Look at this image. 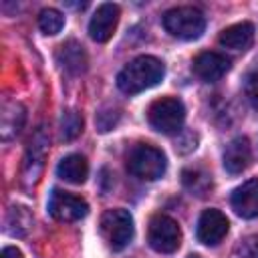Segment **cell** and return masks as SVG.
Returning a JSON list of instances; mask_svg holds the SVG:
<instances>
[{
    "label": "cell",
    "mask_w": 258,
    "mask_h": 258,
    "mask_svg": "<svg viewBox=\"0 0 258 258\" xmlns=\"http://www.w3.org/2000/svg\"><path fill=\"white\" fill-rule=\"evenodd\" d=\"M191 69L202 81L214 83V81H220L230 71V58L226 54H220V52H214V50H206V52H200L194 58Z\"/></svg>",
    "instance_id": "cell-11"
},
{
    "label": "cell",
    "mask_w": 258,
    "mask_h": 258,
    "mask_svg": "<svg viewBox=\"0 0 258 258\" xmlns=\"http://www.w3.org/2000/svg\"><path fill=\"white\" fill-rule=\"evenodd\" d=\"M165 30L181 40H196L206 28V16L196 6H175L163 14Z\"/></svg>",
    "instance_id": "cell-3"
},
{
    "label": "cell",
    "mask_w": 258,
    "mask_h": 258,
    "mask_svg": "<svg viewBox=\"0 0 258 258\" xmlns=\"http://www.w3.org/2000/svg\"><path fill=\"white\" fill-rule=\"evenodd\" d=\"M119 16H121V8L117 4L113 2L101 4L89 20V36L95 42H107L117 30Z\"/></svg>",
    "instance_id": "cell-10"
},
{
    "label": "cell",
    "mask_w": 258,
    "mask_h": 258,
    "mask_svg": "<svg viewBox=\"0 0 258 258\" xmlns=\"http://www.w3.org/2000/svg\"><path fill=\"white\" fill-rule=\"evenodd\" d=\"M181 181H183V185H185L191 194H196V196H200V198L206 196V194L210 191V187H212V177H210V173L204 171V169H200V167H187V169H183Z\"/></svg>",
    "instance_id": "cell-19"
},
{
    "label": "cell",
    "mask_w": 258,
    "mask_h": 258,
    "mask_svg": "<svg viewBox=\"0 0 258 258\" xmlns=\"http://www.w3.org/2000/svg\"><path fill=\"white\" fill-rule=\"evenodd\" d=\"M230 204H232V210L240 218H246V220L258 218V177L248 179L242 185H238L232 191Z\"/></svg>",
    "instance_id": "cell-13"
},
{
    "label": "cell",
    "mask_w": 258,
    "mask_h": 258,
    "mask_svg": "<svg viewBox=\"0 0 258 258\" xmlns=\"http://www.w3.org/2000/svg\"><path fill=\"white\" fill-rule=\"evenodd\" d=\"M26 123V109L18 101H4L0 109V137L2 141H10L20 135Z\"/></svg>",
    "instance_id": "cell-14"
},
{
    "label": "cell",
    "mask_w": 258,
    "mask_h": 258,
    "mask_svg": "<svg viewBox=\"0 0 258 258\" xmlns=\"http://www.w3.org/2000/svg\"><path fill=\"white\" fill-rule=\"evenodd\" d=\"M101 234L107 238L113 252H121L133 240V218L127 210L115 208L101 216Z\"/></svg>",
    "instance_id": "cell-6"
},
{
    "label": "cell",
    "mask_w": 258,
    "mask_h": 258,
    "mask_svg": "<svg viewBox=\"0 0 258 258\" xmlns=\"http://www.w3.org/2000/svg\"><path fill=\"white\" fill-rule=\"evenodd\" d=\"M56 58H58V64L71 73V75H81L87 71V64H89V58H87V52L85 48L77 42V40H67L58 46V52H56Z\"/></svg>",
    "instance_id": "cell-16"
},
{
    "label": "cell",
    "mask_w": 258,
    "mask_h": 258,
    "mask_svg": "<svg viewBox=\"0 0 258 258\" xmlns=\"http://www.w3.org/2000/svg\"><path fill=\"white\" fill-rule=\"evenodd\" d=\"M147 121L155 131L173 135L183 127L185 107L177 97H161L149 105Z\"/></svg>",
    "instance_id": "cell-4"
},
{
    "label": "cell",
    "mask_w": 258,
    "mask_h": 258,
    "mask_svg": "<svg viewBox=\"0 0 258 258\" xmlns=\"http://www.w3.org/2000/svg\"><path fill=\"white\" fill-rule=\"evenodd\" d=\"M147 242L159 254H173L181 246V228L173 218L165 214H155L149 220Z\"/></svg>",
    "instance_id": "cell-7"
},
{
    "label": "cell",
    "mask_w": 258,
    "mask_h": 258,
    "mask_svg": "<svg viewBox=\"0 0 258 258\" xmlns=\"http://www.w3.org/2000/svg\"><path fill=\"white\" fill-rule=\"evenodd\" d=\"M165 77V67L159 58L141 54L129 60L117 75V87L127 95H137L161 83Z\"/></svg>",
    "instance_id": "cell-1"
},
{
    "label": "cell",
    "mask_w": 258,
    "mask_h": 258,
    "mask_svg": "<svg viewBox=\"0 0 258 258\" xmlns=\"http://www.w3.org/2000/svg\"><path fill=\"white\" fill-rule=\"evenodd\" d=\"M167 161L161 149L149 143H139L127 153V169L133 177L143 181L159 179L165 173Z\"/></svg>",
    "instance_id": "cell-2"
},
{
    "label": "cell",
    "mask_w": 258,
    "mask_h": 258,
    "mask_svg": "<svg viewBox=\"0 0 258 258\" xmlns=\"http://www.w3.org/2000/svg\"><path fill=\"white\" fill-rule=\"evenodd\" d=\"M234 258H258V234L244 238L234 252Z\"/></svg>",
    "instance_id": "cell-22"
},
{
    "label": "cell",
    "mask_w": 258,
    "mask_h": 258,
    "mask_svg": "<svg viewBox=\"0 0 258 258\" xmlns=\"http://www.w3.org/2000/svg\"><path fill=\"white\" fill-rule=\"evenodd\" d=\"M117 121H119V113H117V111H105V109H103V111L97 115V127H99V131H109V129H113Z\"/></svg>",
    "instance_id": "cell-24"
},
{
    "label": "cell",
    "mask_w": 258,
    "mask_h": 258,
    "mask_svg": "<svg viewBox=\"0 0 258 258\" xmlns=\"http://www.w3.org/2000/svg\"><path fill=\"white\" fill-rule=\"evenodd\" d=\"M56 173H58L60 179H64L69 183H75V185H81L89 175V163L81 153H71V155L60 159V163L56 167Z\"/></svg>",
    "instance_id": "cell-17"
},
{
    "label": "cell",
    "mask_w": 258,
    "mask_h": 258,
    "mask_svg": "<svg viewBox=\"0 0 258 258\" xmlns=\"http://www.w3.org/2000/svg\"><path fill=\"white\" fill-rule=\"evenodd\" d=\"M187 258H200V256H198V254H191V256H187Z\"/></svg>",
    "instance_id": "cell-26"
},
{
    "label": "cell",
    "mask_w": 258,
    "mask_h": 258,
    "mask_svg": "<svg viewBox=\"0 0 258 258\" xmlns=\"http://www.w3.org/2000/svg\"><path fill=\"white\" fill-rule=\"evenodd\" d=\"M250 163H252V147L248 137L244 135L234 137L224 149V169L232 175H238L246 171Z\"/></svg>",
    "instance_id": "cell-12"
},
{
    "label": "cell",
    "mask_w": 258,
    "mask_h": 258,
    "mask_svg": "<svg viewBox=\"0 0 258 258\" xmlns=\"http://www.w3.org/2000/svg\"><path fill=\"white\" fill-rule=\"evenodd\" d=\"M48 143H50V137L46 133V127H38L34 131V135L30 137L28 141V147H26V153H24V159H22V173H20V181L26 189L34 187L42 175V169H44V157H46V151H48Z\"/></svg>",
    "instance_id": "cell-5"
},
{
    "label": "cell",
    "mask_w": 258,
    "mask_h": 258,
    "mask_svg": "<svg viewBox=\"0 0 258 258\" xmlns=\"http://www.w3.org/2000/svg\"><path fill=\"white\" fill-rule=\"evenodd\" d=\"M228 230H230V222H228L226 214H222L216 208H208L198 218L196 236L206 246H218L226 238Z\"/></svg>",
    "instance_id": "cell-9"
},
{
    "label": "cell",
    "mask_w": 258,
    "mask_h": 258,
    "mask_svg": "<svg viewBox=\"0 0 258 258\" xmlns=\"http://www.w3.org/2000/svg\"><path fill=\"white\" fill-rule=\"evenodd\" d=\"M244 95L248 99V103L258 109V73H250L246 77V83H244Z\"/></svg>",
    "instance_id": "cell-23"
},
{
    "label": "cell",
    "mask_w": 258,
    "mask_h": 258,
    "mask_svg": "<svg viewBox=\"0 0 258 258\" xmlns=\"http://www.w3.org/2000/svg\"><path fill=\"white\" fill-rule=\"evenodd\" d=\"M83 131V117L79 111L69 109L62 113L60 117V135L64 141H73L77 135H81Z\"/></svg>",
    "instance_id": "cell-21"
},
{
    "label": "cell",
    "mask_w": 258,
    "mask_h": 258,
    "mask_svg": "<svg viewBox=\"0 0 258 258\" xmlns=\"http://www.w3.org/2000/svg\"><path fill=\"white\" fill-rule=\"evenodd\" d=\"M6 232L10 236H24L30 226H32V216L28 212V208L22 206H12L6 214Z\"/></svg>",
    "instance_id": "cell-18"
},
{
    "label": "cell",
    "mask_w": 258,
    "mask_h": 258,
    "mask_svg": "<svg viewBox=\"0 0 258 258\" xmlns=\"http://www.w3.org/2000/svg\"><path fill=\"white\" fill-rule=\"evenodd\" d=\"M0 258H24V256H22V252H20L18 248L6 246V248L2 250V256H0Z\"/></svg>",
    "instance_id": "cell-25"
},
{
    "label": "cell",
    "mask_w": 258,
    "mask_h": 258,
    "mask_svg": "<svg viewBox=\"0 0 258 258\" xmlns=\"http://www.w3.org/2000/svg\"><path fill=\"white\" fill-rule=\"evenodd\" d=\"M64 26V16L56 10V8H44L38 14V28L44 34H58Z\"/></svg>",
    "instance_id": "cell-20"
},
{
    "label": "cell",
    "mask_w": 258,
    "mask_h": 258,
    "mask_svg": "<svg viewBox=\"0 0 258 258\" xmlns=\"http://www.w3.org/2000/svg\"><path fill=\"white\" fill-rule=\"evenodd\" d=\"M254 24L244 20V22H236L228 28H224L218 36V42L224 46V48H230V50H246L252 46L254 42Z\"/></svg>",
    "instance_id": "cell-15"
},
{
    "label": "cell",
    "mask_w": 258,
    "mask_h": 258,
    "mask_svg": "<svg viewBox=\"0 0 258 258\" xmlns=\"http://www.w3.org/2000/svg\"><path fill=\"white\" fill-rule=\"evenodd\" d=\"M46 210L58 222H77L89 214V204L81 196H75L71 191L52 189Z\"/></svg>",
    "instance_id": "cell-8"
}]
</instances>
